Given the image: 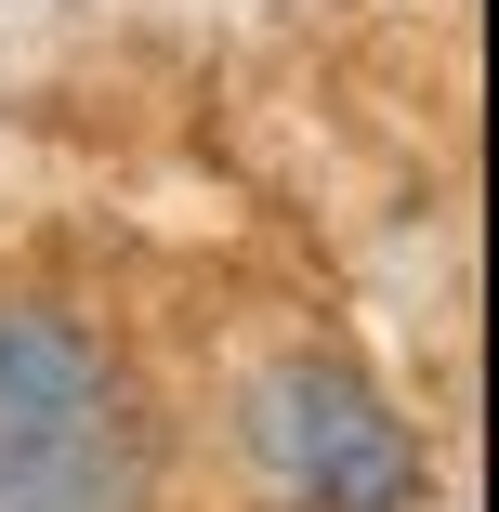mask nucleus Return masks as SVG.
<instances>
[{"label": "nucleus", "instance_id": "obj_1", "mask_svg": "<svg viewBox=\"0 0 499 512\" xmlns=\"http://www.w3.org/2000/svg\"><path fill=\"white\" fill-rule=\"evenodd\" d=\"M145 381L66 302H0V512H145Z\"/></svg>", "mask_w": 499, "mask_h": 512}, {"label": "nucleus", "instance_id": "obj_2", "mask_svg": "<svg viewBox=\"0 0 499 512\" xmlns=\"http://www.w3.org/2000/svg\"><path fill=\"white\" fill-rule=\"evenodd\" d=\"M250 447H263V473L303 499V512H408V499H421V434L394 421L355 368H329V355L263 368Z\"/></svg>", "mask_w": 499, "mask_h": 512}]
</instances>
